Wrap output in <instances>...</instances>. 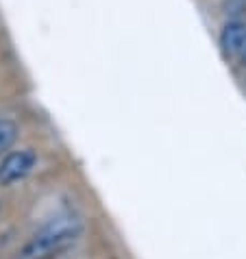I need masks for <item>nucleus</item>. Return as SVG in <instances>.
Segmentation results:
<instances>
[{
    "label": "nucleus",
    "instance_id": "obj_6",
    "mask_svg": "<svg viewBox=\"0 0 246 259\" xmlns=\"http://www.w3.org/2000/svg\"><path fill=\"white\" fill-rule=\"evenodd\" d=\"M0 209H3V203H0Z\"/></svg>",
    "mask_w": 246,
    "mask_h": 259
},
{
    "label": "nucleus",
    "instance_id": "obj_4",
    "mask_svg": "<svg viewBox=\"0 0 246 259\" xmlns=\"http://www.w3.org/2000/svg\"><path fill=\"white\" fill-rule=\"evenodd\" d=\"M16 138H18V124L9 118H0V159L9 153Z\"/></svg>",
    "mask_w": 246,
    "mask_h": 259
},
{
    "label": "nucleus",
    "instance_id": "obj_5",
    "mask_svg": "<svg viewBox=\"0 0 246 259\" xmlns=\"http://www.w3.org/2000/svg\"><path fill=\"white\" fill-rule=\"evenodd\" d=\"M240 59H242V63H244V66H246V50H244V53H242V57H240Z\"/></svg>",
    "mask_w": 246,
    "mask_h": 259
},
{
    "label": "nucleus",
    "instance_id": "obj_1",
    "mask_svg": "<svg viewBox=\"0 0 246 259\" xmlns=\"http://www.w3.org/2000/svg\"><path fill=\"white\" fill-rule=\"evenodd\" d=\"M83 231V222L72 213L57 215L50 220L46 227H42L31 240H28L22 250H20V259H46L63 248H68L72 242L76 240Z\"/></svg>",
    "mask_w": 246,
    "mask_h": 259
},
{
    "label": "nucleus",
    "instance_id": "obj_3",
    "mask_svg": "<svg viewBox=\"0 0 246 259\" xmlns=\"http://www.w3.org/2000/svg\"><path fill=\"white\" fill-rule=\"evenodd\" d=\"M218 44L224 57H242L246 50V22L242 20H231L222 26Z\"/></svg>",
    "mask_w": 246,
    "mask_h": 259
},
{
    "label": "nucleus",
    "instance_id": "obj_2",
    "mask_svg": "<svg viewBox=\"0 0 246 259\" xmlns=\"http://www.w3.org/2000/svg\"><path fill=\"white\" fill-rule=\"evenodd\" d=\"M37 165V153L33 148H20L9 150L3 159H0V185L9 188L31 175Z\"/></svg>",
    "mask_w": 246,
    "mask_h": 259
}]
</instances>
